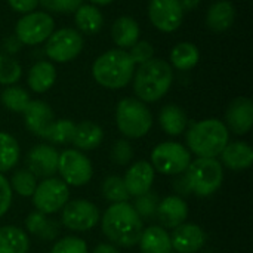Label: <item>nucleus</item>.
<instances>
[{
    "instance_id": "1",
    "label": "nucleus",
    "mask_w": 253,
    "mask_h": 253,
    "mask_svg": "<svg viewBox=\"0 0 253 253\" xmlns=\"http://www.w3.org/2000/svg\"><path fill=\"white\" fill-rule=\"evenodd\" d=\"M104 236L111 245L120 248H132L139 243L144 231V221L135 212L129 202L113 203L101 219Z\"/></svg>"
},
{
    "instance_id": "2",
    "label": "nucleus",
    "mask_w": 253,
    "mask_h": 253,
    "mask_svg": "<svg viewBox=\"0 0 253 253\" xmlns=\"http://www.w3.org/2000/svg\"><path fill=\"white\" fill-rule=\"evenodd\" d=\"M133 92L144 104L157 102L162 99L173 83V68L162 58H151L138 65L133 73Z\"/></svg>"
},
{
    "instance_id": "3",
    "label": "nucleus",
    "mask_w": 253,
    "mask_h": 253,
    "mask_svg": "<svg viewBox=\"0 0 253 253\" xmlns=\"http://www.w3.org/2000/svg\"><path fill=\"white\" fill-rule=\"evenodd\" d=\"M185 138L190 153L199 159H215L230 142V130L218 119H205L191 123Z\"/></svg>"
},
{
    "instance_id": "4",
    "label": "nucleus",
    "mask_w": 253,
    "mask_h": 253,
    "mask_svg": "<svg viewBox=\"0 0 253 253\" xmlns=\"http://www.w3.org/2000/svg\"><path fill=\"white\" fill-rule=\"evenodd\" d=\"M135 73V64L127 50L110 49L101 53L92 64L93 80L105 89H122L127 86Z\"/></svg>"
},
{
    "instance_id": "5",
    "label": "nucleus",
    "mask_w": 253,
    "mask_h": 253,
    "mask_svg": "<svg viewBox=\"0 0 253 253\" xmlns=\"http://www.w3.org/2000/svg\"><path fill=\"white\" fill-rule=\"evenodd\" d=\"M116 125L123 136L139 139L150 132L153 114L138 98H123L116 108Z\"/></svg>"
},
{
    "instance_id": "6",
    "label": "nucleus",
    "mask_w": 253,
    "mask_h": 253,
    "mask_svg": "<svg viewBox=\"0 0 253 253\" xmlns=\"http://www.w3.org/2000/svg\"><path fill=\"white\" fill-rule=\"evenodd\" d=\"M191 194L197 197H209L216 193L224 181V169L216 159H197L190 163L184 172Z\"/></svg>"
},
{
    "instance_id": "7",
    "label": "nucleus",
    "mask_w": 253,
    "mask_h": 253,
    "mask_svg": "<svg viewBox=\"0 0 253 253\" xmlns=\"http://www.w3.org/2000/svg\"><path fill=\"white\" fill-rule=\"evenodd\" d=\"M191 163V153L179 142L166 141L151 151V166L162 175L176 176L187 170Z\"/></svg>"
},
{
    "instance_id": "8",
    "label": "nucleus",
    "mask_w": 253,
    "mask_h": 253,
    "mask_svg": "<svg viewBox=\"0 0 253 253\" xmlns=\"http://www.w3.org/2000/svg\"><path fill=\"white\" fill-rule=\"evenodd\" d=\"M84 39L76 28H59L55 30L44 44V53L50 62L65 64L76 59L83 50Z\"/></svg>"
},
{
    "instance_id": "9",
    "label": "nucleus",
    "mask_w": 253,
    "mask_h": 253,
    "mask_svg": "<svg viewBox=\"0 0 253 253\" xmlns=\"http://www.w3.org/2000/svg\"><path fill=\"white\" fill-rule=\"evenodd\" d=\"M55 31V21L49 12L34 10L22 15L15 25V36L22 46H37Z\"/></svg>"
},
{
    "instance_id": "10",
    "label": "nucleus",
    "mask_w": 253,
    "mask_h": 253,
    "mask_svg": "<svg viewBox=\"0 0 253 253\" xmlns=\"http://www.w3.org/2000/svg\"><path fill=\"white\" fill-rule=\"evenodd\" d=\"M33 205L36 209L44 215L55 213L61 211L70 199L68 185L58 178H46L37 184L33 193Z\"/></svg>"
},
{
    "instance_id": "11",
    "label": "nucleus",
    "mask_w": 253,
    "mask_h": 253,
    "mask_svg": "<svg viewBox=\"0 0 253 253\" xmlns=\"http://www.w3.org/2000/svg\"><path fill=\"white\" fill-rule=\"evenodd\" d=\"M58 172L67 185L83 187L93 175L90 160L79 150H64L58 157Z\"/></svg>"
},
{
    "instance_id": "12",
    "label": "nucleus",
    "mask_w": 253,
    "mask_h": 253,
    "mask_svg": "<svg viewBox=\"0 0 253 253\" xmlns=\"http://www.w3.org/2000/svg\"><path fill=\"white\" fill-rule=\"evenodd\" d=\"M61 222L70 231H89L99 222V209L92 202L83 199L67 202L62 208Z\"/></svg>"
},
{
    "instance_id": "13",
    "label": "nucleus",
    "mask_w": 253,
    "mask_h": 253,
    "mask_svg": "<svg viewBox=\"0 0 253 253\" xmlns=\"http://www.w3.org/2000/svg\"><path fill=\"white\" fill-rule=\"evenodd\" d=\"M147 13L150 22L162 33L176 31L185 15L179 0H150Z\"/></svg>"
},
{
    "instance_id": "14",
    "label": "nucleus",
    "mask_w": 253,
    "mask_h": 253,
    "mask_svg": "<svg viewBox=\"0 0 253 253\" xmlns=\"http://www.w3.org/2000/svg\"><path fill=\"white\" fill-rule=\"evenodd\" d=\"M58 157L59 153L47 144L34 145L27 154L28 170L36 178H52L58 172Z\"/></svg>"
},
{
    "instance_id": "15",
    "label": "nucleus",
    "mask_w": 253,
    "mask_h": 253,
    "mask_svg": "<svg viewBox=\"0 0 253 253\" xmlns=\"http://www.w3.org/2000/svg\"><path fill=\"white\" fill-rule=\"evenodd\" d=\"M225 126L236 135H246L253 126V102L246 96L233 99L225 111Z\"/></svg>"
},
{
    "instance_id": "16",
    "label": "nucleus",
    "mask_w": 253,
    "mask_h": 253,
    "mask_svg": "<svg viewBox=\"0 0 253 253\" xmlns=\"http://www.w3.org/2000/svg\"><path fill=\"white\" fill-rule=\"evenodd\" d=\"M24 123L25 127L39 138H46L52 123L55 122V114L50 105L44 101L34 99L30 101L27 108L24 110Z\"/></svg>"
},
{
    "instance_id": "17",
    "label": "nucleus",
    "mask_w": 253,
    "mask_h": 253,
    "mask_svg": "<svg viewBox=\"0 0 253 253\" xmlns=\"http://www.w3.org/2000/svg\"><path fill=\"white\" fill-rule=\"evenodd\" d=\"M154 176H156V170L151 166V163L145 160H139L135 165H132L126 170V175L123 178V182L126 185L129 196L138 197L151 191Z\"/></svg>"
},
{
    "instance_id": "18",
    "label": "nucleus",
    "mask_w": 253,
    "mask_h": 253,
    "mask_svg": "<svg viewBox=\"0 0 253 253\" xmlns=\"http://www.w3.org/2000/svg\"><path fill=\"white\" fill-rule=\"evenodd\" d=\"M172 249L178 253L199 252L206 243V234L196 224H181L173 228L170 236Z\"/></svg>"
},
{
    "instance_id": "19",
    "label": "nucleus",
    "mask_w": 253,
    "mask_h": 253,
    "mask_svg": "<svg viewBox=\"0 0 253 253\" xmlns=\"http://www.w3.org/2000/svg\"><path fill=\"white\" fill-rule=\"evenodd\" d=\"M156 218L166 228H176L188 218V205L179 196H168L159 202Z\"/></svg>"
},
{
    "instance_id": "20",
    "label": "nucleus",
    "mask_w": 253,
    "mask_h": 253,
    "mask_svg": "<svg viewBox=\"0 0 253 253\" xmlns=\"http://www.w3.org/2000/svg\"><path fill=\"white\" fill-rule=\"evenodd\" d=\"M236 19V7L230 0H216L206 12L205 22L213 33H224L230 30Z\"/></svg>"
},
{
    "instance_id": "21",
    "label": "nucleus",
    "mask_w": 253,
    "mask_h": 253,
    "mask_svg": "<svg viewBox=\"0 0 253 253\" xmlns=\"http://www.w3.org/2000/svg\"><path fill=\"white\" fill-rule=\"evenodd\" d=\"M110 33L116 46H119V49L126 50V49H130L139 40L141 28L135 18L123 15L114 19Z\"/></svg>"
},
{
    "instance_id": "22",
    "label": "nucleus",
    "mask_w": 253,
    "mask_h": 253,
    "mask_svg": "<svg viewBox=\"0 0 253 253\" xmlns=\"http://www.w3.org/2000/svg\"><path fill=\"white\" fill-rule=\"evenodd\" d=\"M222 163L231 170H246L253 163L252 147L245 141H234L228 142L227 147L219 154Z\"/></svg>"
},
{
    "instance_id": "23",
    "label": "nucleus",
    "mask_w": 253,
    "mask_h": 253,
    "mask_svg": "<svg viewBox=\"0 0 253 253\" xmlns=\"http://www.w3.org/2000/svg\"><path fill=\"white\" fill-rule=\"evenodd\" d=\"M56 82V68L53 62L42 59L31 65L27 74L28 87L36 93L47 92Z\"/></svg>"
},
{
    "instance_id": "24",
    "label": "nucleus",
    "mask_w": 253,
    "mask_h": 253,
    "mask_svg": "<svg viewBox=\"0 0 253 253\" xmlns=\"http://www.w3.org/2000/svg\"><path fill=\"white\" fill-rule=\"evenodd\" d=\"M102 141H104V130L99 125L90 120H83L76 125L71 144L77 150H82V151L95 150L102 144Z\"/></svg>"
},
{
    "instance_id": "25",
    "label": "nucleus",
    "mask_w": 253,
    "mask_h": 253,
    "mask_svg": "<svg viewBox=\"0 0 253 253\" xmlns=\"http://www.w3.org/2000/svg\"><path fill=\"white\" fill-rule=\"evenodd\" d=\"M74 24L80 34L93 36L101 31L104 25V15L95 4H80L74 12Z\"/></svg>"
},
{
    "instance_id": "26",
    "label": "nucleus",
    "mask_w": 253,
    "mask_h": 253,
    "mask_svg": "<svg viewBox=\"0 0 253 253\" xmlns=\"http://www.w3.org/2000/svg\"><path fill=\"white\" fill-rule=\"evenodd\" d=\"M138 245L142 253H172L173 251L170 234L165 228L157 225L144 228Z\"/></svg>"
},
{
    "instance_id": "27",
    "label": "nucleus",
    "mask_w": 253,
    "mask_h": 253,
    "mask_svg": "<svg viewBox=\"0 0 253 253\" xmlns=\"http://www.w3.org/2000/svg\"><path fill=\"white\" fill-rule=\"evenodd\" d=\"M159 123L165 133L170 136H179L188 126V117L179 105L168 104L160 110Z\"/></svg>"
},
{
    "instance_id": "28",
    "label": "nucleus",
    "mask_w": 253,
    "mask_h": 253,
    "mask_svg": "<svg viewBox=\"0 0 253 253\" xmlns=\"http://www.w3.org/2000/svg\"><path fill=\"white\" fill-rule=\"evenodd\" d=\"M169 58V64L172 65V68L179 71H188L199 64L200 50L191 42H181L172 47Z\"/></svg>"
},
{
    "instance_id": "29",
    "label": "nucleus",
    "mask_w": 253,
    "mask_h": 253,
    "mask_svg": "<svg viewBox=\"0 0 253 253\" xmlns=\"http://www.w3.org/2000/svg\"><path fill=\"white\" fill-rule=\"evenodd\" d=\"M30 240L24 230L4 225L0 227V253H28Z\"/></svg>"
},
{
    "instance_id": "30",
    "label": "nucleus",
    "mask_w": 253,
    "mask_h": 253,
    "mask_svg": "<svg viewBox=\"0 0 253 253\" xmlns=\"http://www.w3.org/2000/svg\"><path fill=\"white\" fill-rule=\"evenodd\" d=\"M25 228L28 233L40 237L42 240H55L59 234V224L49 219L44 213L36 211L31 212L25 219Z\"/></svg>"
},
{
    "instance_id": "31",
    "label": "nucleus",
    "mask_w": 253,
    "mask_h": 253,
    "mask_svg": "<svg viewBox=\"0 0 253 253\" xmlns=\"http://www.w3.org/2000/svg\"><path fill=\"white\" fill-rule=\"evenodd\" d=\"M19 160V144L7 132H0V173L16 166Z\"/></svg>"
},
{
    "instance_id": "32",
    "label": "nucleus",
    "mask_w": 253,
    "mask_h": 253,
    "mask_svg": "<svg viewBox=\"0 0 253 253\" xmlns=\"http://www.w3.org/2000/svg\"><path fill=\"white\" fill-rule=\"evenodd\" d=\"M0 101L7 110H10L13 113H24V110L30 104L31 98L24 87L12 84V86H6L3 89V92L0 93Z\"/></svg>"
},
{
    "instance_id": "33",
    "label": "nucleus",
    "mask_w": 253,
    "mask_h": 253,
    "mask_svg": "<svg viewBox=\"0 0 253 253\" xmlns=\"http://www.w3.org/2000/svg\"><path fill=\"white\" fill-rule=\"evenodd\" d=\"M9 184L12 191L21 197H31L37 187V178L28 169H19L12 175Z\"/></svg>"
},
{
    "instance_id": "34",
    "label": "nucleus",
    "mask_w": 253,
    "mask_h": 253,
    "mask_svg": "<svg viewBox=\"0 0 253 253\" xmlns=\"http://www.w3.org/2000/svg\"><path fill=\"white\" fill-rule=\"evenodd\" d=\"M76 123L68 119L55 120L46 135L44 139L53 142V144H70L74 136Z\"/></svg>"
},
{
    "instance_id": "35",
    "label": "nucleus",
    "mask_w": 253,
    "mask_h": 253,
    "mask_svg": "<svg viewBox=\"0 0 253 253\" xmlns=\"http://www.w3.org/2000/svg\"><path fill=\"white\" fill-rule=\"evenodd\" d=\"M102 196L110 203H122L129 200V193L120 176H108L102 182Z\"/></svg>"
},
{
    "instance_id": "36",
    "label": "nucleus",
    "mask_w": 253,
    "mask_h": 253,
    "mask_svg": "<svg viewBox=\"0 0 253 253\" xmlns=\"http://www.w3.org/2000/svg\"><path fill=\"white\" fill-rule=\"evenodd\" d=\"M22 76L21 64L10 55L0 53V84L12 86Z\"/></svg>"
},
{
    "instance_id": "37",
    "label": "nucleus",
    "mask_w": 253,
    "mask_h": 253,
    "mask_svg": "<svg viewBox=\"0 0 253 253\" xmlns=\"http://www.w3.org/2000/svg\"><path fill=\"white\" fill-rule=\"evenodd\" d=\"M159 202V196L153 191H148L142 196L135 197V203L132 206L142 221H151L156 218Z\"/></svg>"
},
{
    "instance_id": "38",
    "label": "nucleus",
    "mask_w": 253,
    "mask_h": 253,
    "mask_svg": "<svg viewBox=\"0 0 253 253\" xmlns=\"http://www.w3.org/2000/svg\"><path fill=\"white\" fill-rule=\"evenodd\" d=\"M50 253H87V245L83 239L80 237H64L58 240Z\"/></svg>"
},
{
    "instance_id": "39",
    "label": "nucleus",
    "mask_w": 253,
    "mask_h": 253,
    "mask_svg": "<svg viewBox=\"0 0 253 253\" xmlns=\"http://www.w3.org/2000/svg\"><path fill=\"white\" fill-rule=\"evenodd\" d=\"M39 4H42L47 12L68 15L74 13L76 9L83 4V0H39Z\"/></svg>"
},
{
    "instance_id": "40",
    "label": "nucleus",
    "mask_w": 253,
    "mask_h": 253,
    "mask_svg": "<svg viewBox=\"0 0 253 253\" xmlns=\"http://www.w3.org/2000/svg\"><path fill=\"white\" fill-rule=\"evenodd\" d=\"M130 59L133 61V64L141 65L147 61H150L151 58H154V46L147 42V40H138L129 50H127Z\"/></svg>"
},
{
    "instance_id": "41",
    "label": "nucleus",
    "mask_w": 253,
    "mask_h": 253,
    "mask_svg": "<svg viewBox=\"0 0 253 253\" xmlns=\"http://www.w3.org/2000/svg\"><path fill=\"white\" fill-rule=\"evenodd\" d=\"M110 157L119 166L127 165L132 160V157H133V148H132L130 142L126 141V139H117L114 142L113 148H111Z\"/></svg>"
},
{
    "instance_id": "42",
    "label": "nucleus",
    "mask_w": 253,
    "mask_h": 253,
    "mask_svg": "<svg viewBox=\"0 0 253 253\" xmlns=\"http://www.w3.org/2000/svg\"><path fill=\"white\" fill-rule=\"evenodd\" d=\"M12 203V188L9 181L4 178L3 173H0V218L9 211Z\"/></svg>"
},
{
    "instance_id": "43",
    "label": "nucleus",
    "mask_w": 253,
    "mask_h": 253,
    "mask_svg": "<svg viewBox=\"0 0 253 253\" xmlns=\"http://www.w3.org/2000/svg\"><path fill=\"white\" fill-rule=\"evenodd\" d=\"M7 3L13 12L21 15L34 12L39 6V0H7Z\"/></svg>"
},
{
    "instance_id": "44",
    "label": "nucleus",
    "mask_w": 253,
    "mask_h": 253,
    "mask_svg": "<svg viewBox=\"0 0 253 253\" xmlns=\"http://www.w3.org/2000/svg\"><path fill=\"white\" fill-rule=\"evenodd\" d=\"M22 49V43L18 40V37L15 36V34H12V36H9V37H6L4 40H3V50L6 52V55H15L16 52H19Z\"/></svg>"
},
{
    "instance_id": "45",
    "label": "nucleus",
    "mask_w": 253,
    "mask_h": 253,
    "mask_svg": "<svg viewBox=\"0 0 253 253\" xmlns=\"http://www.w3.org/2000/svg\"><path fill=\"white\" fill-rule=\"evenodd\" d=\"M176 176H178V178L173 181V188H175V191L179 194V197H187V196H190V194H191V190H190V185H188V181H187L185 175L181 173V175H176Z\"/></svg>"
},
{
    "instance_id": "46",
    "label": "nucleus",
    "mask_w": 253,
    "mask_h": 253,
    "mask_svg": "<svg viewBox=\"0 0 253 253\" xmlns=\"http://www.w3.org/2000/svg\"><path fill=\"white\" fill-rule=\"evenodd\" d=\"M92 253H120V252H119V249H117L114 245L101 243V245H98V246L93 249V252Z\"/></svg>"
},
{
    "instance_id": "47",
    "label": "nucleus",
    "mask_w": 253,
    "mask_h": 253,
    "mask_svg": "<svg viewBox=\"0 0 253 253\" xmlns=\"http://www.w3.org/2000/svg\"><path fill=\"white\" fill-rule=\"evenodd\" d=\"M200 1H202V0H179V3H181L184 12H191V10H194V9L200 4Z\"/></svg>"
},
{
    "instance_id": "48",
    "label": "nucleus",
    "mask_w": 253,
    "mask_h": 253,
    "mask_svg": "<svg viewBox=\"0 0 253 253\" xmlns=\"http://www.w3.org/2000/svg\"><path fill=\"white\" fill-rule=\"evenodd\" d=\"M90 4H95V6H107L110 3H113L114 0H89Z\"/></svg>"
},
{
    "instance_id": "49",
    "label": "nucleus",
    "mask_w": 253,
    "mask_h": 253,
    "mask_svg": "<svg viewBox=\"0 0 253 253\" xmlns=\"http://www.w3.org/2000/svg\"><path fill=\"white\" fill-rule=\"evenodd\" d=\"M208 253H212V252H208Z\"/></svg>"
}]
</instances>
